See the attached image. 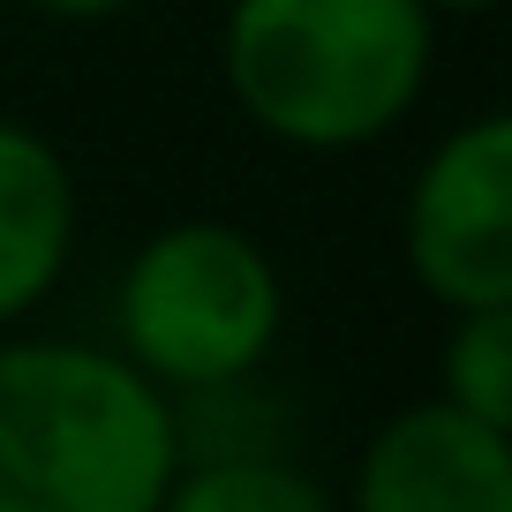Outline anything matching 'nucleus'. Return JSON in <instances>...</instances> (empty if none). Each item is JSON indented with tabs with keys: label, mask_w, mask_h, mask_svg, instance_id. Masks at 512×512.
Returning <instances> with one entry per match:
<instances>
[{
	"label": "nucleus",
	"mask_w": 512,
	"mask_h": 512,
	"mask_svg": "<svg viewBox=\"0 0 512 512\" xmlns=\"http://www.w3.org/2000/svg\"><path fill=\"white\" fill-rule=\"evenodd\" d=\"M437 400L512 430V309H452L437 339Z\"/></svg>",
	"instance_id": "8"
},
{
	"label": "nucleus",
	"mask_w": 512,
	"mask_h": 512,
	"mask_svg": "<svg viewBox=\"0 0 512 512\" xmlns=\"http://www.w3.org/2000/svg\"><path fill=\"white\" fill-rule=\"evenodd\" d=\"M400 264L437 309H512V121L467 113L400 196Z\"/></svg>",
	"instance_id": "4"
},
{
	"label": "nucleus",
	"mask_w": 512,
	"mask_h": 512,
	"mask_svg": "<svg viewBox=\"0 0 512 512\" xmlns=\"http://www.w3.org/2000/svg\"><path fill=\"white\" fill-rule=\"evenodd\" d=\"M16 8H31V16H46V23H113L121 8H136V0H16Z\"/></svg>",
	"instance_id": "9"
},
{
	"label": "nucleus",
	"mask_w": 512,
	"mask_h": 512,
	"mask_svg": "<svg viewBox=\"0 0 512 512\" xmlns=\"http://www.w3.org/2000/svg\"><path fill=\"white\" fill-rule=\"evenodd\" d=\"M287 332V272L234 219H166L113 279V339L166 400L256 384Z\"/></svg>",
	"instance_id": "3"
},
{
	"label": "nucleus",
	"mask_w": 512,
	"mask_h": 512,
	"mask_svg": "<svg viewBox=\"0 0 512 512\" xmlns=\"http://www.w3.org/2000/svg\"><path fill=\"white\" fill-rule=\"evenodd\" d=\"M174 400L106 339L0 332V512H159Z\"/></svg>",
	"instance_id": "2"
},
{
	"label": "nucleus",
	"mask_w": 512,
	"mask_h": 512,
	"mask_svg": "<svg viewBox=\"0 0 512 512\" xmlns=\"http://www.w3.org/2000/svg\"><path fill=\"white\" fill-rule=\"evenodd\" d=\"M83 241V181L46 128L0 113V332H23L61 294Z\"/></svg>",
	"instance_id": "6"
},
{
	"label": "nucleus",
	"mask_w": 512,
	"mask_h": 512,
	"mask_svg": "<svg viewBox=\"0 0 512 512\" xmlns=\"http://www.w3.org/2000/svg\"><path fill=\"white\" fill-rule=\"evenodd\" d=\"M159 512H339L294 452H196L174 467Z\"/></svg>",
	"instance_id": "7"
},
{
	"label": "nucleus",
	"mask_w": 512,
	"mask_h": 512,
	"mask_svg": "<svg viewBox=\"0 0 512 512\" xmlns=\"http://www.w3.org/2000/svg\"><path fill=\"white\" fill-rule=\"evenodd\" d=\"M437 76L422 0H226L219 83L279 151L347 159L384 144Z\"/></svg>",
	"instance_id": "1"
},
{
	"label": "nucleus",
	"mask_w": 512,
	"mask_h": 512,
	"mask_svg": "<svg viewBox=\"0 0 512 512\" xmlns=\"http://www.w3.org/2000/svg\"><path fill=\"white\" fill-rule=\"evenodd\" d=\"M422 8H430L437 23H475V16H497L505 0H422Z\"/></svg>",
	"instance_id": "10"
},
{
	"label": "nucleus",
	"mask_w": 512,
	"mask_h": 512,
	"mask_svg": "<svg viewBox=\"0 0 512 512\" xmlns=\"http://www.w3.org/2000/svg\"><path fill=\"white\" fill-rule=\"evenodd\" d=\"M339 512H512V430L430 392L369 430Z\"/></svg>",
	"instance_id": "5"
}]
</instances>
